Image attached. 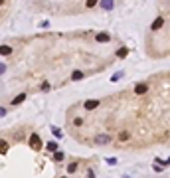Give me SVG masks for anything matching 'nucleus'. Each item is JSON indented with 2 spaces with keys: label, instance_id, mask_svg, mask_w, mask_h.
I'll use <instances>...</instances> for the list:
<instances>
[{
  "label": "nucleus",
  "instance_id": "1",
  "mask_svg": "<svg viewBox=\"0 0 170 178\" xmlns=\"http://www.w3.org/2000/svg\"><path fill=\"white\" fill-rule=\"evenodd\" d=\"M30 146H32V149H36V150L42 149V139H40V135H36V133H34V135L30 137Z\"/></svg>",
  "mask_w": 170,
  "mask_h": 178
},
{
  "label": "nucleus",
  "instance_id": "2",
  "mask_svg": "<svg viewBox=\"0 0 170 178\" xmlns=\"http://www.w3.org/2000/svg\"><path fill=\"white\" fill-rule=\"evenodd\" d=\"M99 107V99H89L85 101V111H93V109Z\"/></svg>",
  "mask_w": 170,
  "mask_h": 178
},
{
  "label": "nucleus",
  "instance_id": "3",
  "mask_svg": "<svg viewBox=\"0 0 170 178\" xmlns=\"http://www.w3.org/2000/svg\"><path fill=\"white\" fill-rule=\"evenodd\" d=\"M147 91H148V85L147 83H138L137 87H135V93H137V95H144Z\"/></svg>",
  "mask_w": 170,
  "mask_h": 178
},
{
  "label": "nucleus",
  "instance_id": "4",
  "mask_svg": "<svg viewBox=\"0 0 170 178\" xmlns=\"http://www.w3.org/2000/svg\"><path fill=\"white\" fill-rule=\"evenodd\" d=\"M95 143H97V145H107V143H111V137L109 135H99L95 139Z\"/></svg>",
  "mask_w": 170,
  "mask_h": 178
},
{
  "label": "nucleus",
  "instance_id": "5",
  "mask_svg": "<svg viewBox=\"0 0 170 178\" xmlns=\"http://www.w3.org/2000/svg\"><path fill=\"white\" fill-rule=\"evenodd\" d=\"M99 4H101V8H103V10H113L115 2H113V0H101Z\"/></svg>",
  "mask_w": 170,
  "mask_h": 178
},
{
  "label": "nucleus",
  "instance_id": "6",
  "mask_svg": "<svg viewBox=\"0 0 170 178\" xmlns=\"http://www.w3.org/2000/svg\"><path fill=\"white\" fill-rule=\"evenodd\" d=\"M162 26H164V18H156L154 22H152V26H150V30H160Z\"/></svg>",
  "mask_w": 170,
  "mask_h": 178
},
{
  "label": "nucleus",
  "instance_id": "7",
  "mask_svg": "<svg viewBox=\"0 0 170 178\" xmlns=\"http://www.w3.org/2000/svg\"><path fill=\"white\" fill-rule=\"evenodd\" d=\"M109 40H111V36H109V34H97V42H101V44H107Z\"/></svg>",
  "mask_w": 170,
  "mask_h": 178
},
{
  "label": "nucleus",
  "instance_id": "8",
  "mask_svg": "<svg viewBox=\"0 0 170 178\" xmlns=\"http://www.w3.org/2000/svg\"><path fill=\"white\" fill-rule=\"evenodd\" d=\"M71 79H73V81H79V79H83V71L75 69L73 73H71Z\"/></svg>",
  "mask_w": 170,
  "mask_h": 178
},
{
  "label": "nucleus",
  "instance_id": "9",
  "mask_svg": "<svg viewBox=\"0 0 170 178\" xmlns=\"http://www.w3.org/2000/svg\"><path fill=\"white\" fill-rule=\"evenodd\" d=\"M10 54H12L10 46H0V56H10Z\"/></svg>",
  "mask_w": 170,
  "mask_h": 178
},
{
  "label": "nucleus",
  "instance_id": "10",
  "mask_svg": "<svg viewBox=\"0 0 170 178\" xmlns=\"http://www.w3.org/2000/svg\"><path fill=\"white\" fill-rule=\"evenodd\" d=\"M57 146H59V145H57L56 141H50V143H47V145H46V149L50 150V152H53V150H57Z\"/></svg>",
  "mask_w": 170,
  "mask_h": 178
},
{
  "label": "nucleus",
  "instance_id": "11",
  "mask_svg": "<svg viewBox=\"0 0 170 178\" xmlns=\"http://www.w3.org/2000/svg\"><path fill=\"white\" fill-rule=\"evenodd\" d=\"M127 56H129V48H121V50L117 52V57H121V60L127 57Z\"/></svg>",
  "mask_w": 170,
  "mask_h": 178
},
{
  "label": "nucleus",
  "instance_id": "12",
  "mask_svg": "<svg viewBox=\"0 0 170 178\" xmlns=\"http://www.w3.org/2000/svg\"><path fill=\"white\" fill-rule=\"evenodd\" d=\"M53 160H56V162H62V160H63V152H59V150H53Z\"/></svg>",
  "mask_w": 170,
  "mask_h": 178
},
{
  "label": "nucleus",
  "instance_id": "13",
  "mask_svg": "<svg viewBox=\"0 0 170 178\" xmlns=\"http://www.w3.org/2000/svg\"><path fill=\"white\" fill-rule=\"evenodd\" d=\"M24 99H26V95H24V93H20L18 97H16L14 101H12V105H20V103H22V101H24Z\"/></svg>",
  "mask_w": 170,
  "mask_h": 178
},
{
  "label": "nucleus",
  "instance_id": "14",
  "mask_svg": "<svg viewBox=\"0 0 170 178\" xmlns=\"http://www.w3.org/2000/svg\"><path fill=\"white\" fill-rule=\"evenodd\" d=\"M6 150H8V143H6V141H0V155H4Z\"/></svg>",
  "mask_w": 170,
  "mask_h": 178
},
{
  "label": "nucleus",
  "instance_id": "15",
  "mask_svg": "<svg viewBox=\"0 0 170 178\" xmlns=\"http://www.w3.org/2000/svg\"><path fill=\"white\" fill-rule=\"evenodd\" d=\"M97 2H99V0H87V2H85V4H87V8H93V6L97 4Z\"/></svg>",
  "mask_w": 170,
  "mask_h": 178
},
{
  "label": "nucleus",
  "instance_id": "16",
  "mask_svg": "<svg viewBox=\"0 0 170 178\" xmlns=\"http://www.w3.org/2000/svg\"><path fill=\"white\" fill-rule=\"evenodd\" d=\"M75 168H77V164H75V162H71L69 166H67V172H75Z\"/></svg>",
  "mask_w": 170,
  "mask_h": 178
},
{
  "label": "nucleus",
  "instance_id": "17",
  "mask_svg": "<svg viewBox=\"0 0 170 178\" xmlns=\"http://www.w3.org/2000/svg\"><path fill=\"white\" fill-rule=\"evenodd\" d=\"M123 77V71H119V73H115L113 77H111V81H117V79H121Z\"/></svg>",
  "mask_w": 170,
  "mask_h": 178
},
{
  "label": "nucleus",
  "instance_id": "18",
  "mask_svg": "<svg viewBox=\"0 0 170 178\" xmlns=\"http://www.w3.org/2000/svg\"><path fill=\"white\" fill-rule=\"evenodd\" d=\"M52 131H53V135H56V137H62V131H59L57 127H52Z\"/></svg>",
  "mask_w": 170,
  "mask_h": 178
},
{
  "label": "nucleus",
  "instance_id": "19",
  "mask_svg": "<svg viewBox=\"0 0 170 178\" xmlns=\"http://www.w3.org/2000/svg\"><path fill=\"white\" fill-rule=\"evenodd\" d=\"M107 164H111V166H115V164H117V158H113V156H111V158H107Z\"/></svg>",
  "mask_w": 170,
  "mask_h": 178
},
{
  "label": "nucleus",
  "instance_id": "20",
  "mask_svg": "<svg viewBox=\"0 0 170 178\" xmlns=\"http://www.w3.org/2000/svg\"><path fill=\"white\" fill-rule=\"evenodd\" d=\"M81 123H83V119H81V117H77L75 121H73V125H75V127H81Z\"/></svg>",
  "mask_w": 170,
  "mask_h": 178
},
{
  "label": "nucleus",
  "instance_id": "21",
  "mask_svg": "<svg viewBox=\"0 0 170 178\" xmlns=\"http://www.w3.org/2000/svg\"><path fill=\"white\" fill-rule=\"evenodd\" d=\"M127 139H129V133H127V131L121 133V141H127Z\"/></svg>",
  "mask_w": 170,
  "mask_h": 178
},
{
  "label": "nucleus",
  "instance_id": "22",
  "mask_svg": "<svg viewBox=\"0 0 170 178\" xmlns=\"http://www.w3.org/2000/svg\"><path fill=\"white\" fill-rule=\"evenodd\" d=\"M6 113H8V111H6V109H2V107H0V117H4Z\"/></svg>",
  "mask_w": 170,
  "mask_h": 178
},
{
  "label": "nucleus",
  "instance_id": "23",
  "mask_svg": "<svg viewBox=\"0 0 170 178\" xmlns=\"http://www.w3.org/2000/svg\"><path fill=\"white\" fill-rule=\"evenodd\" d=\"M4 71H6V66H2V63H0V75L4 73Z\"/></svg>",
  "mask_w": 170,
  "mask_h": 178
},
{
  "label": "nucleus",
  "instance_id": "24",
  "mask_svg": "<svg viewBox=\"0 0 170 178\" xmlns=\"http://www.w3.org/2000/svg\"><path fill=\"white\" fill-rule=\"evenodd\" d=\"M4 2H6V0H0V6H2V4H4Z\"/></svg>",
  "mask_w": 170,
  "mask_h": 178
}]
</instances>
